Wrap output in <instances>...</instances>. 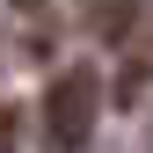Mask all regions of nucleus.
Returning <instances> with one entry per match:
<instances>
[{"mask_svg": "<svg viewBox=\"0 0 153 153\" xmlns=\"http://www.w3.org/2000/svg\"><path fill=\"white\" fill-rule=\"evenodd\" d=\"M95 117H102V73L95 66H66L44 88V139H51V153H88Z\"/></svg>", "mask_w": 153, "mask_h": 153, "instance_id": "1", "label": "nucleus"}, {"mask_svg": "<svg viewBox=\"0 0 153 153\" xmlns=\"http://www.w3.org/2000/svg\"><path fill=\"white\" fill-rule=\"evenodd\" d=\"M146 95H153V7L139 15V29L117 44V102L139 109Z\"/></svg>", "mask_w": 153, "mask_h": 153, "instance_id": "2", "label": "nucleus"}, {"mask_svg": "<svg viewBox=\"0 0 153 153\" xmlns=\"http://www.w3.org/2000/svg\"><path fill=\"white\" fill-rule=\"evenodd\" d=\"M15 146H22V117L0 102V153H15Z\"/></svg>", "mask_w": 153, "mask_h": 153, "instance_id": "3", "label": "nucleus"}]
</instances>
